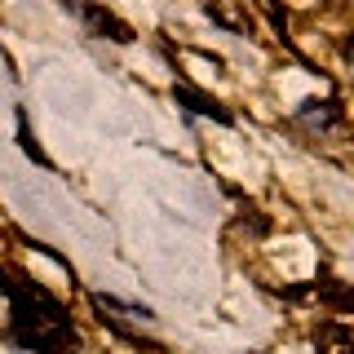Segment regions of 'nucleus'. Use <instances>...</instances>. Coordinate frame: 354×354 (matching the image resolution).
<instances>
[{
  "mask_svg": "<svg viewBox=\"0 0 354 354\" xmlns=\"http://www.w3.org/2000/svg\"><path fill=\"white\" fill-rule=\"evenodd\" d=\"M5 292H9V301H14V310H9V337H14L22 350H31V354H75L80 337H75L71 315H66L44 288L27 283L22 274H9Z\"/></svg>",
  "mask_w": 354,
  "mask_h": 354,
  "instance_id": "nucleus-1",
  "label": "nucleus"
},
{
  "mask_svg": "<svg viewBox=\"0 0 354 354\" xmlns=\"http://www.w3.org/2000/svg\"><path fill=\"white\" fill-rule=\"evenodd\" d=\"M66 9L84 18L88 36H97V40H115V44H129V40H133V27H129V22H124V18H115L106 5H97V0H66Z\"/></svg>",
  "mask_w": 354,
  "mask_h": 354,
  "instance_id": "nucleus-2",
  "label": "nucleus"
},
{
  "mask_svg": "<svg viewBox=\"0 0 354 354\" xmlns=\"http://www.w3.org/2000/svg\"><path fill=\"white\" fill-rule=\"evenodd\" d=\"M173 97L186 102V111H195V115H213V120H221V124H230V111H221L217 97L199 93V88H191V84H173Z\"/></svg>",
  "mask_w": 354,
  "mask_h": 354,
  "instance_id": "nucleus-3",
  "label": "nucleus"
},
{
  "mask_svg": "<svg viewBox=\"0 0 354 354\" xmlns=\"http://www.w3.org/2000/svg\"><path fill=\"white\" fill-rule=\"evenodd\" d=\"M301 120H315L319 129H328V124H341V120H346V106L341 102H306Z\"/></svg>",
  "mask_w": 354,
  "mask_h": 354,
  "instance_id": "nucleus-4",
  "label": "nucleus"
}]
</instances>
